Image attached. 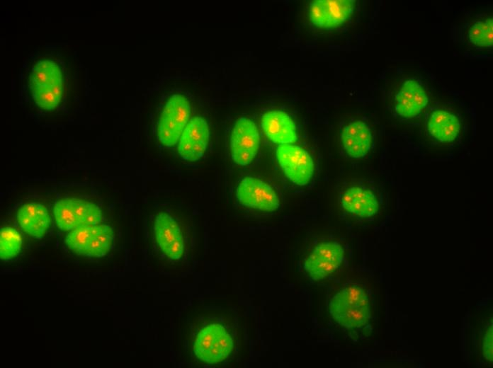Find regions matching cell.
Listing matches in <instances>:
<instances>
[{
  "mask_svg": "<svg viewBox=\"0 0 493 368\" xmlns=\"http://www.w3.org/2000/svg\"><path fill=\"white\" fill-rule=\"evenodd\" d=\"M35 103L45 110L55 109L64 89L63 75L59 64L52 59H40L33 65L28 80Z\"/></svg>",
  "mask_w": 493,
  "mask_h": 368,
  "instance_id": "cell-1",
  "label": "cell"
},
{
  "mask_svg": "<svg viewBox=\"0 0 493 368\" xmlns=\"http://www.w3.org/2000/svg\"><path fill=\"white\" fill-rule=\"evenodd\" d=\"M329 311L332 318L348 329L365 326L370 318V306L366 292L357 285L340 289L330 299Z\"/></svg>",
  "mask_w": 493,
  "mask_h": 368,
  "instance_id": "cell-2",
  "label": "cell"
},
{
  "mask_svg": "<svg viewBox=\"0 0 493 368\" xmlns=\"http://www.w3.org/2000/svg\"><path fill=\"white\" fill-rule=\"evenodd\" d=\"M113 241V228L110 225L99 224L71 230L64 238V243L70 251L89 258L105 256Z\"/></svg>",
  "mask_w": 493,
  "mask_h": 368,
  "instance_id": "cell-3",
  "label": "cell"
},
{
  "mask_svg": "<svg viewBox=\"0 0 493 368\" xmlns=\"http://www.w3.org/2000/svg\"><path fill=\"white\" fill-rule=\"evenodd\" d=\"M54 215L57 226L65 231L98 224L102 221V212L97 205L75 197L56 201Z\"/></svg>",
  "mask_w": 493,
  "mask_h": 368,
  "instance_id": "cell-4",
  "label": "cell"
},
{
  "mask_svg": "<svg viewBox=\"0 0 493 368\" xmlns=\"http://www.w3.org/2000/svg\"><path fill=\"white\" fill-rule=\"evenodd\" d=\"M191 105L182 94H173L164 105L158 125V138L164 145L175 144L188 122Z\"/></svg>",
  "mask_w": 493,
  "mask_h": 368,
  "instance_id": "cell-5",
  "label": "cell"
},
{
  "mask_svg": "<svg viewBox=\"0 0 493 368\" xmlns=\"http://www.w3.org/2000/svg\"><path fill=\"white\" fill-rule=\"evenodd\" d=\"M232 349V338L225 328L218 323H212L202 328L193 345L196 357L210 364L224 360Z\"/></svg>",
  "mask_w": 493,
  "mask_h": 368,
  "instance_id": "cell-6",
  "label": "cell"
},
{
  "mask_svg": "<svg viewBox=\"0 0 493 368\" xmlns=\"http://www.w3.org/2000/svg\"><path fill=\"white\" fill-rule=\"evenodd\" d=\"M276 154L283 172L290 181L298 185L309 183L314 166L307 151L298 145L280 144Z\"/></svg>",
  "mask_w": 493,
  "mask_h": 368,
  "instance_id": "cell-7",
  "label": "cell"
},
{
  "mask_svg": "<svg viewBox=\"0 0 493 368\" xmlns=\"http://www.w3.org/2000/svg\"><path fill=\"white\" fill-rule=\"evenodd\" d=\"M260 144L259 132L251 120L239 117L235 122L230 138L232 160L238 165L246 166L256 156Z\"/></svg>",
  "mask_w": 493,
  "mask_h": 368,
  "instance_id": "cell-8",
  "label": "cell"
},
{
  "mask_svg": "<svg viewBox=\"0 0 493 368\" xmlns=\"http://www.w3.org/2000/svg\"><path fill=\"white\" fill-rule=\"evenodd\" d=\"M238 202L253 209L272 212L280 206V200L273 188L264 180L254 176L241 180L237 188Z\"/></svg>",
  "mask_w": 493,
  "mask_h": 368,
  "instance_id": "cell-9",
  "label": "cell"
},
{
  "mask_svg": "<svg viewBox=\"0 0 493 368\" xmlns=\"http://www.w3.org/2000/svg\"><path fill=\"white\" fill-rule=\"evenodd\" d=\"M344 250L337 241H324L317 244L305 259L304 268L314 281L325 278L341 264Z\"/></svg>",
  "mask_w": 493,
  "mask_h": 368,
  "instance_id": "cell-10",
  "label": "cell"
},
{
  "mask_svg": "<svg viewBox=\"0 0 493 368\" xmlns=\"http://www.w3.org/2000/svg\"><path fill=\"white\" fill-rule=\"evenodd\" d=\"M354 5L352 0H315L310 4L309 18L319 28H334L351 18Z\"/></svg>",
  "mask_w": 493,
  "mask_h": 368,
  "instance_id": "cell-11",
  "label": "cell"
},
{
  "mask_svg": "<svg viewBox=\"0 0 493 368\" xmlns=\"http://www.w3.org/2000/svg\"><path fill=\"white\" fill-rule=\"evenodd\" d=\"M424 126L426 134L433 139L447 144L455 141L462 129V122L453 110L434 108L426 113Z\"/></svg>",
  "mask_w": 493,
  "mask_h": 368,
  "instance_id": "cell-12",
  "label": "cell"
},
{
  "mask_svg": "<svg viewBox=\"0 0 493 368\" xmlns=\"http://www.w3.org/2000/svg\"><path fill=\"white\" fill-rule=\"evenodd\" d=\"M154 236L164 255L172 260H179L183 253L184 242L181 228L173 217L165 212L156 216Z\"/></svg>",
  "mask_w": 493,
  "mask_h": 368,
  "instance_id": "cell-13",
  "label": "cell"
},
{
  "mask_svg": "<svg viewBox=\"0 0 493 368\" xmlns=\"http://www.w3.org/2000/svg\"><path fill=\"white\" fill-rule=\"evenodd\" d=\"M209 137L210 132L206 120L200 116L193 117L180 136L178 145L179 155L186 161L200 159L206 150Z\"/></svg>",
  "mask_w": 493,
  "mask_h": 368,
  "instance_id": "cell-14",
  "label": "cell"
},
{
  "mask_svg": "<svg viewBox=\"0 0 493 368\" xmlns=\"http://www.w3.org/2000/svg\"><path fill=\"white\" fill-rule=\"evenodd\" d=\"M428 94L422 84L415 79H405L394 96V111L403 118H413L425 109Z\"/></svg>",
  "mask_w": 493,
  "mask_h": 368,
  "instance_id": "cell-15",
  "label": "cell"
},
{
  "mask_svg": "<svg viewBox=\"0 0 493 368\" xmlns=\"http://www.w3.org/2000/svg\"><path fill=\"white\" fill-rule=\"evenodd\" d=\"M340 142L348 156L360 159L365 156L372 149L373 133L369 126L363 121L351 120L341 128Z\"/></svg>",
  "mask_w": 493,
  "mask_h": 368,
  "instance_id": "cell-16",
  "label": "cell"
},
{
  "mask_svg": "<svg viewBox=\"0 0 493 368\" xmlns=\"http://www.w3.org/2000/svg\"><path fill=\"white\" fill-rule=\"evenodd\" d=\"M341 202L346 212L360 217L373 216L380 207L376 192L361 184H352L347 187L341 195Z\"/></svg>",
  "mask_w": 493,
  "mask_h": 368,
  "instance_id": "cell-17",
  "label": "cell"
},
{
  "mask_svg": "<svg viewBox=\"0 0 493 368\" xmlns=\"http://www.w3.org/2000/svg\"><path fill=\"white\" fill-rule=\"evenodd\" d=\"M261 125L266 137L275 144H288L297 140L296 126L285 112L273 110L261 117Z\"/></svg>",
  "mask_w": 493,
  "mask_h": 368,
  "instance_id": "cell-18",
  "label": "cell"
},
{
  "mask_svg": "<svg viewBox=\"0 0 493 368\" xmlns=\"http://www.w3.org/2000/svg\"><path fill=\"white\" fill-rule=\"evenodd\" d=\"M17 220L26 233L36 238L44 236L50 223L47 208L38 202L21 205L17 212Z\"/></svg>",
  "mask_w": 493,
  "mask_h": 368,
  "instance_id": "cell-19",
  "label": "cell"
},
{
  "mask_svg": "<svg viewBox=\"0 0 493 368\" xmlns=\"http://www.w3.org/2000/svg\"><path fill=\"white\" fill-rule=\"evenodd\" d=\"M23 241L18 231L11 226L0 230V257L9 260L16 257L21 250Z\"/></svg>",
  "mask_w": 493,
  "mask_h": 368,
  "instance_id": "cell-20",
  "label": "cell"
},
{
  "mask_svg": "<svg viewBox=\"0 0 493 368\" xmlns=\"http://www.w3.org/2000/svg\"><path fill=\"white\" fill-rule=\"evenodd\" d=\"M493 37L492 18L476 21L468 33L469 42L477 47H492Z\"/></svg>",
  "mask_w": 493,
  "mask_h": 368,
  "instance_id": "cell-21",
  "label": "cell"
},
{
  "mask_svg": "<svg viewBox=\"0 0 493 368\" xmlns=\"http://www.w3.org/2000/svg\"><path fill=\"white\" fill-rule=\"evenodd\" d=\"M483 353L486 360L489 362L492 361V325L488 328L486 331L484 345H483Z\"/></svg>",
  "mask_w": 493,
  "mask_h": 368,
  "instance_id": "cell-22",
  "label": "cell"
}]
</instances>
